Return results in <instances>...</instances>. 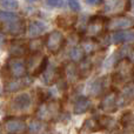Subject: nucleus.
<instances>
[{
    "label": "nucleus",
    "mask_w": 134,
    "mask_h": 134,
    "mask_svg": "<svg viewBox=\"0 0 134 134\" xmlns=\"http://www.w3.org/2000/svg\"><path fill=\"white\" fill-rule=\"evenodd\" d=\"M0 23L7 25V31L12 34H20L24 31V21L11 12L0 11Z\"/></svg>",
    "instance_id": "obj_1"
},
{
    "label": "nucleus",
    "mask_w": 134,
    "mask_h": 134,
    "mask_svg": "<svg viewBox=\"0 0 134 134\" xmlns=\"http://www.w3.org/2000/svg\"><path fill=\"white\" fill-rule=\"evenodd\" d=\"M102 12L107 15H116L130 8L128 0H102Z\"/></svg>",
    "instance_id": "obj_2"
},
{
    "label": "nucleus",
    "mask_w": 134,
    "mask_h": 134,
    "mask_svg": "<svg viewBox=\"0 0 134 134\" xmlns=\"http://www.w3.org/2000/svg\"><path fill=\"white\" fill-rule=\"evenodd\" d=\"M133 73V65L131 60L124 58L118 61L115 66V79L118 82H127L131 78H132Z\"/></svg>",
    "instance_id": "obj_3"
},
{
    "label": "nucleus",
    "mask_w": 134,
    "mask_h": 134,
    "mask_svg": "<svg viewBox=\"0 0 134 134\" xmlns=\"http://www.w3.org/2000/svg\"><path fill=\"white\" fill-rule=\"evenodd\" d=\"M106 26V19L104 16L95 15L90 19L86 25V32L88 37H99L102 34Z\"/></svg>",
    "instance_id": "obj_4"
},
{
    "label": "nucleus",
    "mask_w": 134,
    "mask_h": 134,
    "mask_svg": "<svg viewBox=\"0 0 134 134\" xmlns=\"http://www.w3.org/2000/svg\"><path fill=\"white\" fill-rule=\"evenodd\" d=\"M59 111H60V106L57 101L44 102L38 108L37 115L40 120H51L59 113Z\"/></svg>",
    "instance_id": "obj_5"
},
{
    "label": "nucleus",
    "mask_w": 134,
    "mask_h": 134,
    "mask_svg": "<svg viewBox=\"0 0 134 134\" xmlns=\"http://www.w3.org/2000/svg\"><path fill=\"white\" fill-rule=\"evenodd\" d=\"M47 67V58L37 52L32 54V57L28 60V71L32 72L33 74H39L45 71Z\"/></svg>",
    "instance_id": "obj_6"
},
{
    "label": "nucleus",
    "mask_w": 134,
    "mask_h": 134,
    "mask_svg": "<svg viewBox=\"0 0 134 134\" xmlns=\"http://www.w3.org/2000/svg\"><path fill=\"white\" fill-rule=\"evenodd\" d=\"M64 42V35L60 31H53L46 39V47L51 53H58Z\"/></svg>",
    "instance_id": "obj_7"
},
{
    "label": "nucleus",
    "mask_w": 134,
    "mask_h": 134,
    "mask_svg": "<svg viewBox=\"0 0 134 134\" xmlns=\"http://www.w3.org/2000/svg\"><path fill=\"white\" fill-rule=\"evenodd\" d=\"M133 26V19L130 16H113L106 23V27L109 31L128 28Z\"/></svg>",
    "instance_id": "obj_8"
},
{
    "label": "nucleus",
    "mask_w": 134,
    "mask_h": 134,
    "mask_svg": "<svg viewBox=\"0 0 134 134\" xmlns=\"http://www.w3.org/2000/svg\"><path fill=\"white\" fill-rule=\"evenodd\" d=\"M5 128H6L7 132L11 134H21L26 131L27 126H26L25 121L23 119L9 118L5 121Z\"/></svg>",
    "instance_id": "obj_9"
},
{
    "label": "nucleus",
    "mask_w": 134,
    "mask_h": 134,
    "mask_svg": "<svg viewBox=\"0 0 134 134\" xmlns=\"http://www.w3.org/2000/svg\"><path fill=\"white\" fill-rule=\"evenodd\" d=\"M8 69L11 74L15 78H21L26 73V67L24 60L20 58H12L8 60Z\"/></svg>",
    "instance_id": "obj_10"
},
{
    "label": "nucleus",
    "mask_w": 134,
    "mask_h": 134,
    "mask_svg": "<svg viewBox=\"0 0 134 134\" xmlns=\"http://www.w3.org/2000/svg\"><path fill=\"white\" fill-rule=\"evenodd\" d=\"M31 105V97L27 93H23V94H19L12 100V108L15 109V111H24V109L28 108Z\"/></svg>",
    "instance_id": "obj_11"
},
{
    "label": "nucleus",
    "mask_w": 134,
    "mask_h": 134,
    "mask_svg": "<svg viewBox=\"0 0 134 134\" xmlns=\"http://www.w3.org/2000/svg\"><path fill=\"white\" fill-rule=\"evenodd\" d=\"M116 98H118L116 93H114V92L108 93L101 101V106L100 107H101L102 111L107 112V113H111V112L116 111V108H118V105H116Z\"/></svg>",
    "instance_id": "obj_12"
},
{
    "label": "nucleus",
    "mask_w": 134,
    "mask_h": 134,
    "mask_svg": "<svg viewBox=\"0 0 134 134\" xmlns=\"http://www.w3.org/2000/svg\"><path fill=\"white\" fill-rule=\"evenodd\" d=\"M105 87H106V76H102V78H99L97 80H94L90 86V92L92 95L94 97H98L100 95L102 92H104Z\"/></svg>",
    "instance_id": "obj_13"
},
{
    "label": "nucleus",
    "mask_w": 134,
    "mask_h": 134,
    "mask_svg": "<svg viewBox=\"0 0 134 134\" xmlns=\"http://www.w3.org/2000/svg\"><path fill=\"white\" fill-rule=\"evenodd\" d=\"M91 107V100L86 97H80L75 101L73 107V111L75 114H82L85 112H87Z\"/></svg>",
    "instance_id": "obj_14"
},
{
    "label": "nucleus",
    "mask_w": 134,
    "mask_h": 134,
    "mask_svg": "<svg viewBox=\"0 0 134 134\" xmlns=\"http://www.w3.org/2000/svg\"><path fill=\"white\" fill-rule=\"evenodd\" d=\"M47 26L45 23H41V21H32L30 24V28H28V32H30V35L33 38L39 37L41 33H44L46 31Z\"/></svg>",
    "instance_id": "obj_15"
},
{
    "label": "nucleus",
    "mask_w": 134,
    "mask_h": 134,
    "mask_svg": "<svg viewBox=\"0 0 134 134\" xmlns=\"http://www.w3.org/2000/svg\"><path fill=\"white\" fill-rule=\"evenodd\" d=\"M112 40L114 44L119 42H126L133 40V31H119L112 35Z\"/></svg>",
    "instance_id": "obj_16"
},
{
    "label": "nucleus",
    "mask_w": 134,
    "mask_h": 134,
    "mask_svg": "<svg viewBox=\"0 0 134 134\" xmlns=\"http://www.w3.org/2000/svg\"><path fill=\"white\" fill-rule=\"evenodd\" d=\"M132 98H133V87H132V85H130L128 87H126V90L124 91L118 98H116V105H118V107L127 105L128 102L132 100Z\"/></svg>",
    "instance_id": "obj_17"
},
{
    "label": "nucleus",
    "mask_w": 134,
    "mask_h": 134,
    "mask_svg": "<svg viewBox=\"0 0 134 134\" xmlns=\"http://www.w3.org/2000/svg\"><path fill=\"white\" fill-rule=\"evenodd\" d=\"M97 130H99V125L98 122L94 120V119H87L85 120L83 125L81 126L80 131H79L78 134H92L93 132H95Z\"/></svg>",
    "instance_id": "obj_18"
},
{
    "label": "nucleus",
    "mask_w": 134,
    "mask_h": 134,
    "mask_svg": "<svg viewBox=\"0 0 134 134\" xmlns=\"http://www.w3.org/2000/svg\"><path fill=\"white\" fill-rule=\"evenodd\" d=\"M97 122H98V125H99V128L108 130V128L114 126V119L109 118V116H107V115H102V116H100Z\"/></svg>",
    "instance_id": "obj_19"
},
{
    "label": "nucleus",
    "mask_w": 134,
    "mask_h": 134,
    "mask_svg": "<svg viewBox=\"0 0 134 134\" xmlns=\"http://www.w3.org/2000/svg\"><path fill=\"white\" fill-rule=\"evenodd\" d=\"M42 79H44V81H45L46 85H51V83H53L54 80L57 79V69L54 68V67L47 69V71L44 73V75H42Z\"/></svg>",
    "instance_id": "obj_20"
},
{
    "label": "nucleus",
    "mask_w": 134,
    "mask_h": 134,
    "mask_svg": "<svg viewBox=\"0 0 134 134\" xmlns=\"http://www.w3.org/2000/svg\"><path fill=\"white\" fill-rule=\"evenodd\" d=\"M9 52H11V54H12V55H14V57H20L21 54L25 52L24 44H23V42L15 41L14 44H12L11 48H9Z\"/></svg>",
    "instance_id": "obj_21"
},
{
    "label": "nucleus",
    "mask_w": 134,
    "mask_h": 134,
    "mask_svg": "<svg viewBox=\"0 0 134 134\" xmlns=\"http://www.w3.org/2000/svg\"><path fill=\"white\" fill-rule=\"evenodd\" d=\"M26 86V83H24V80H16V81H12V82H8L6 87L7 92H15V91L20 90L21 87Z\"/></svg>",
    "instance_id": "obj_22"
},
{
    "label": "nucleus",
    "mask_w": 134,
    "mask_h": 134,
    "mask_svg": "<svg viewBox=\"0 0 134 134\" xmlns=\"http://www.w3.org/2000/svg\"><path fill=\"white\" fill-rule=\"evenodd\" d=\"M69 57H71L72 60L79 61L83 58V51L80 48V47H74V48L71 51V53H69Z\"/></svg>",
    "instance_id": "obj_23"
},
{
    "label": "nucleus",
    "mask_w": 134,
    "mask_h": 134,
    "mask_svg": "<svg viewBox=\"0 0 134 134\" xmlns=\"http://www.w3.org/2000/svg\"><path fill=\"white\" fill-rule=\"evenodd\" d=\"M0 6L7 9H16L19 4L16 0H0Z\"/></svg>",
    "instance_id": "obj_24"
},
{
    "label": "nucleus",
    "mask_w": 134,
    "mask_h": 134,
    "mask_svg": "<svg viewBox=\"0 0 134 134\" xmlns=\"http://www.w3.org/2000/svg\"><path fill=\"white\" fill-rule=\"evenodd\" d=\"M132 122H133L132 112H126L122 115V118H121V125H122L124 127H128V126H132Z\"/></svg>",
    "instance_id": "obj_25"
},
{
    "label": "nucleus",
    "mask_w": 134,
    "mask_h": 134,
    "mask_svg": "<svg viewBox=\"0 0 134 134\" xmlns=\"http://www.w3.org/2000/svg\"><path fill=\"white\" fill-rule=\"evenodd\" d=\"M82 48H83V51H85L86 53H91V52L94 51L95 44L91 39L85 40V41H82Z\"/></svg>",
    "instance_id": "obj_26"
},
{
    "label": "nucleus",
    "mask_w": 134,
    "mask_h": 134,
    "mask_svg": "<svg viewBox=\"0 0 134 134\" xmlns=\"http://www.w3.org/2000/svg\"><path fill=\"white\" fill-rule=\"evenodd\" d=\"M91 68V63L88 60H83L82 63L80 64V67H79V72L82 74H86L88 73V71H90Z\"/></svg>",
    "instance_id": "obj_27"
},
{
    "label": "nucleus",
    "mask_w": 134,
    "mask_h": 134,
    "mask_svg": "<svg viewBox=\"0 0 134 134\" xmlns=\"http://www.w3.org/2000/svg\"><path fill=\"white\" fill-rule=\"evenodd\" d=\"M66 73H67V76H68L69 80H73V79L76 76V69H75V67H74L73 65L68 66V67H67Z\"/></svg>",
    "instance_id": "obj_28"
},
{
    "label": "nucleus",
    "mask_w": 134,
    "mask_h": 134,
    "mask_svg": "<svg viewBox=\"0 0 134 134\" xmlns=\"http://www.w3.org/2000/svg\"><path fill=\"white\" fill-rule=\"evenodd\" d=\"M41 127H42V125L40 121H33V122L30 125V131L33 133H37L41 130Z\"/></svg>",
    "instance_id": "obj_29"
},
{
    "label": "nucleus",
    "mask_w": 134,
    "mask_h": 134,
    "mask_svg": "<svg viewBox=\"0 0 134 134\" xmlns=\"http://www.w3.org/2000/svg\"><path fill=\"white\" fill-rule=\"evenodd\" d=\"M31 49H32L33 52H38L41 49V42H40L39 39H35L33 40V41H31Z\"/></svg>",
    "instance_id": "obj_30"
},
{
    "label": "nucleus",
    "mask_w": 134,
    "mask_h": 134,
    "mask_svg": "<svg viewBox=\"0 0 134 134\" xmlns=\"http://www.w3.org/2000/svg\"><path fill=\"white\" fill-rule=\"evenodd\" d=\"M68 5L73 11H80V2H79V0H68Z\"/></svg>",
    "instance_id": "obj_31"
},
{
    "label": "nucleus",
    "mask_w": 134,
    "mask_h": 134,
    "mask_svg": "<svg viewBox=\"0 0 134 134\" xmlns=\"http://www.w3.org/2000/svg\"><path fill=\"white\" fill-rule=\"evenodd\" d=\"M47 4L52 7H60L63 5V0H47Z\"/></svg>",
    "instance_id": "obj_32"
},
{
    "label": "nucleus",
    "mask_w": 134,
    "mask_h": 134,
    "mask_svg": "<svg viewBox=\"0 0 134 134\" xmlns=\"http://www.w3.org/2000/svg\"><path fill=\"white\" fill-rule=\"evenodd\" d=\"M86 2H87L88 5H94V4H97V2H99V0H86Z\"/></svg>",
    "instance_id": "obj_33"
},
{
    "label": "nucleus",
    "mask_w": 134,
    "mask_h": 134,
    "mask_svg": "<svg viewBox=\"0 0 134 134\" xmlns=\"http://www.w3.org/2000/svg\"><path fill=\"white\" fill-rule=\"evenodd\" d=\"M27 1H31V2H35V1H38V0H27Z\"/></svg>",
    "instance_id": "obj_34"
}]
</instances>
